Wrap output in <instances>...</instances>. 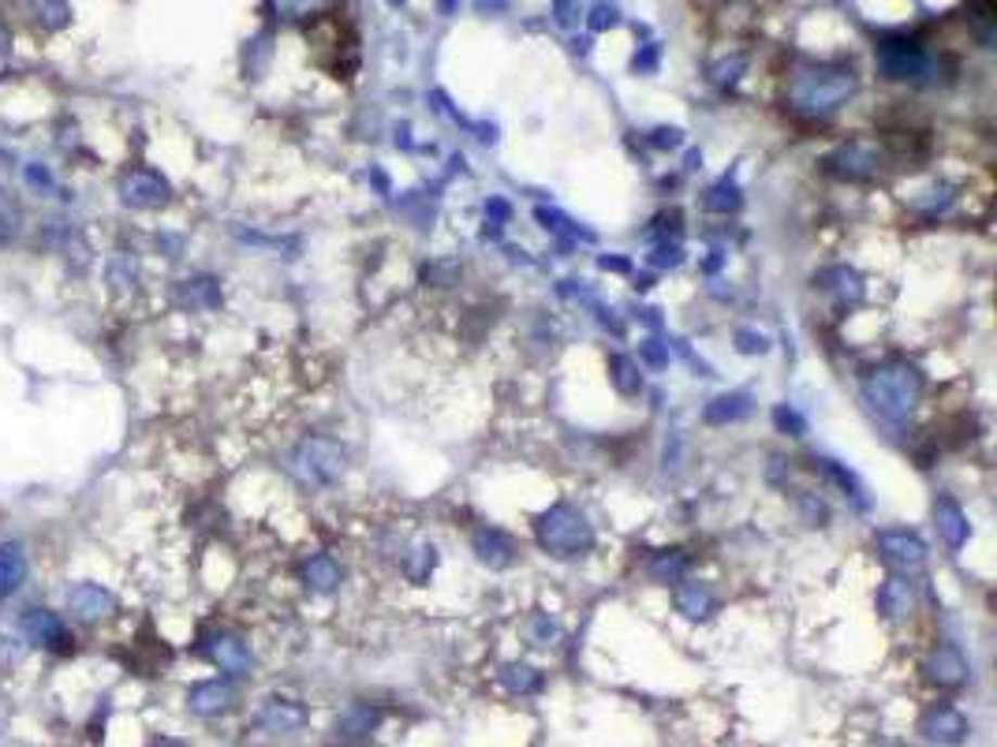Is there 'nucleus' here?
<instances>
[{
  "mask_svg": "<svg viewBox=\"0 0 997 747\" xmlns=\"http://www.w3.org/2000/svg\"><path fill=\"white\" fill-rule=\"evenodd\" d=\"M737 348L743 351V356H766V351H770V337H766V333H755V330H740Z\"/></svg>",
  "mask_w": 997,
  "mask_h": 747,
  "instance_id": "c9c22d12",
  "label": "nucleus"
},
{
  "mask_svg": "<svg viewBox=\"0 0 997 747\" xmlns=\"http://www.w3.org/2000/svg\"><path fill=\"white\" fill-rule=\"evenodd\" d=\"M20 632L27 646H41L49 654H75V632L67 620L49 606H27L20 617Z\"/></svg>",
  "mask_w": 997,
  "mask_h": 747,
  "instance_id": "423d86ee",
  "label": "nucleus"
},
{
  "mask_svg": "<svg viewBox=\"0 0 997 747\" xmlns=\"http://www.w3.org/2000/svg\"><path fill=\"white\" fill-rule=\"evenodd\" d=\"M509 217H512V206L504 203V198H489V203H486V221L489 224H497V229H501Z\"/></svg>",
  "mask_w": 997,
  "mask_h": 747,
  "instance_id": "a18cd8bd",
  "label": "nucleus"
},
{
  "mask_svg": "<svg viewBox=\"0 0 997 747\" xmlns=\"http://www.w3.org/2000/svg\"><path fill=\"white\" fill-rule=\"evenodd\" d=\"M639 356H643V363L650 371H665V366H669V344L647 340V344H639Z\"/></svg>",
  "mask_w": 997,
  "mask_h": 747,
  "instance_id": "f704fd0d",
  "label": "nucleus"
},
{
  "mask_svg": "<svg viewBox=\"0 0 997 747\" xmlns=\"http://www.w3.org/2000/svg\"><path fill=\"white\" fill-rule=\"evenodd\" d=\"M235 703V684L232 680H199L188 692V710L194 718H221Z\"/></svg>",
  "mask_w": 997,
  "mask_h": 747,
  "instance_id": "f8f14e48",
  "label": "nucleus"
},
{
  "mask_svg": "<svg viewBox=\"0 0 997 747\" xmlns=\"http://www.w3.org/2000/svg\"><path fill=\"white\" fill-rule=\"evenodd\" d=\"M815 284H818L822 292H830V296H833L841 307L859 304V299H864V292H867V288H864V276H859L856 270H848V266H833V270L818 273Z\"/></svg>",
  "mask_w": 997,
  "mask_h": 747,
  "instance_id": "aec40b11",
  "label": "nucleus"
},
{
  "mask_svg": "<svg viewBox=\"0 0 997 747\" xmlns=\"http://www.w3.org/2000/svg\"><path fill=\"white\" fill-rule=\"evenodd\" d=\"M535 539L553 557H579L595 550V527L572 505H553L535 519Z\"/></svg>",
  "mask_w": 997,
  "mask_h": 747,
  "instance_id": "7ed1b4c3",
  "label": "nucleus"
},
{
  "mask_svg": "<svg viewBox=\"0 0 997 747\" xmlns=\"http://www.w3.org/2000/svg\"><path fill=\"white\" fill-rule=\"evenodd\" d=\"M150 747H183V744H180V740H172V736H157V740L150 744Z\"/></svg>",
  "mask_w": 997,
  "mask_h": 747,
  "instance_id": "3c124183",
  "label": "nucleus"
},
{
  "mask_svg": "<svg viewBox=\"0 0 997 747\" xmlns=\"http://www.w3.org/2000/svg\"><path fill=\"white\" fill-rule=\"evenodd\" d=\"M456 4H460V0H442V15H452Z\"/></svg>",
  "mask_w": 997,
  "mask_h": 747,
  "instance_id": "603ef678",
  "label": "nucleus"
},
{
  "mask_svg": "<svg viewBox=\"0 0 997 747\" xmlns=\"http://www.w3.org/2000/svg\"><path fill=\"white\" fill-rule=\"evenodd\" d=\"M740 203H743L740 188H737V183H729V180L714 183V188L706 191V209H714V214H737Z\"/></svg>",
  "mask_w": 997,
  "mask_h": 747,
  "instance_id": "7c9ffc66",
  "label": "nucleus"
},
{
  "mask_svg": "<svg viewBox=\"0 0 997 747\" xmlns=\"http://www.w3.org/2000/svg\"><path fill=\"white\" fill-rule=\"evenodd\" d=\"M289 467L303 486H333L344 472V449L329 438H307L292 449Z\"/></svg>",
  "mask_w": 997,
  "mask_h": 747,
  "instance_id": "20e7f679",
  "label": "nucleus"
},
{
  "mask_svg": "<svg viewBox=\"0 0 997 747\" xmlns=\"http://www.w3.org/2000/svg\"><path fill=\"white\" fill-rule=\"evenodd\" d=\"M654 266H680L683 262V250L680 243H662V247L654 250V258H650Z\"/></svg>",
  "mask_w": 997,
  "mask_h": 747,
  "instance_id": "37998d69",
  "label": "nucleus"
},
{
  "mask_svg": "<svg viewBox=\"0 0 997 747\" xmlns=\"http://www.w3.org/2000/svg\"><path fill=\"white\" fill-rule=\"evenodd\" d=\"M916 606V583L908 576H890L878 587V613L885 620H904Z\"/></svg>",
  "mask_w": 997,
  "mask_h": 747,
  "instance_id": "f3484780",
  "label": "nucleus"
},
{
  "mask_svg": "<svg viewBox=\"0 0 997 747\" xmlns=\"http://www.w3.org/2000/svg\"><path fill=\"white\" fill-rule=\"evenodd\" d=\"M654 64H657V49L647 46L643 53L636 56V72H654Z\"/></svg>",
  "mask_w": 997,
  "mask_h": 747,
  "instance_id": "de8ad7c7",
  "label": "nucleus"
},
{
  "mask_svg": "<svg viewBox=\"0 0 997 747\" xmlns=\"http://www.w3.org/2000/svg\"><path fill=\"white\" fill-rule=\"evenodd\" d=\"M602 270L624 273V270H628V262H624V258H602Z\"/></svg>",
  "mask_w": 997,
  "mask_h": 747,
  "instance_id": "8fccbe9b",
  "label": "nucleus"
},
{
  "mask_svg": "<svg viewBox=\"0 0 997 747\" xmlns=\"http://www.w3.org/2000/svg\"><path fill=\"white\" fill-rule=\"evenodd\" d=\"M527 635H531V643H535V646H553L557 640H561V628H557V624H553V620H549V617H542V613H538V617H535V620H531Z\"/></svg>",
  "mask_w": 997,
  "mask_h": 747,
  "instance_id": "72a5a7b5",
  "label": "nucleus"
},
{
  "mask_svg": "<svg viewBox=\"0 0 997 747\" xmlns=\"http://www.w3.org/2000/svg\"><path fill=\"white\" fill-rule=\"evenodd\" d=\"M67 613H72L79 624L101 628V624H108V620L120 617V598H116L108 587L82 579V583H75L72 591H67Z\"/></svg>",
  "mask_w": 997,
  "mask_h": 747,
  "instance_id": "0eeeda50",
  "label": "nucleus"
},
{
  "mask_svg": "<svg viewBox=\"0 0 997 747\" xmlns=\"http://www.w3.org/2000/svg\"><path fill=\"white\" fill-rule=\"evenodd\" d=\"M800 505H804V516H807L810 527L830 524V508H826V501H818L815 493H800Z\"/></svg>",
  "mask_w": 997,
  "mask_h": 747,
  "instance_id": "e433bc0d",
  "label": "nucleus"
},
{
  "mask_svg": "<svg viewBox=\"0 0 997 747\" xmlns=\"http://www.w3.org/2000/svg\"><path fill=\"white\" fill-rule=\"evenodd\" d=\"M743 68H747V61H743V56H732V61H721V64H717V68H714V82H717V87H732V82L740 79V72H743Z\"/></svg>",
  "mask_w": 997,
  "mask_h": 747,
  "instance_id": "a19ab883",
  "label": "nucleus"
},
{
  "mask_svg": "<svg viewBox=\"0 0 997 747\" xmlns=\"http://www.w3.org/2000/svg\"><path fill=\"white\" fill-rule=\"evenodd\" d=\"M221 281L217 276H188L176 284V304L183 310H217L221 307Z\"/></svg>",
  "mask_w": 997,
  "mask_h": 747,
  "instance_id": "6ab92c4d",
  "label": "nucleus"
},
{
  "mask_svg": "<svg viewBox=\"0 0 997 747\" xmlns=\"http://www.w3.org/2000/svg\"><path fill=\"white\" fill-rule=\"evenodd\" d=\"M971 23L979 27V38L990 41V30H994V4L990 0H975V8H971Z\"/></svg>",
  "mask_w": 997,
  "mask_h": 747,
  "instance_id": "58836bf2",
  "label": "nucleus"
},
{
  "mask_svg": "<svg viewBox=\"0 0 997 747\" xmlns=\"http://www.w3.org/2000/svg\"><path fill=\"white\" fill-rule=\"evenodd\" d=\"M968 673H971L968 658L960 654V646H953V643H942L931 654V661H926V680L937 687H945V692H949V687L968 684Z\"/></svg>",
  "mask_w": 997,
  "mask_h": 747,
  "instance_id": "4468645a",
  "label": "nucleus"
},
{
  "mask_svg": "<svg viewBox=\"0 0 997 747\" xmlns=\"http://www.w3.org/2000/svg\"><path fill=\"white\" fill-rule=\"evenodd\" d=\"M206 658L214 661L221 673L228 677H247L251 673V661H255V654H251V643L240 640V635L232 632H214L206 640Z\"/></svg>",
  "mask_w": 997,
  "mask_h": 747,
  "instance_id": "9b49d317",
  "label": "nucleus"
},
{
  "mask_svg": "<svg viewBox=\"0 0 997 747\" xmlns=\"http://www.w3.org/2000/svg\"><path fill=\"white\" fill-rule=\"evenodd\" d=\"M27 572H30L27 545H23L20 539L0 542V602L15 598V594L23 591V583H27Z\"/></svg>",
  "mask_w": 997,
  "mask_h": 747,
  "instance_id": "2eb2a0df",
  "label": "nucleus"
},
{
  "mask_svg": "<svg viewBox=\"0 0 997 747\" xmlns=\"http://www.w3.org/2000/svg\"><path fill=\"white\" fill-rule=\"evenodd\" d=\"M934 527L942 535V542L949 550H964V542L971 539V519L968 512L957 505L953 498H937L934 501Z\"/></svg>",
  "mask_w": 997,
  "mask_h": 747,
  "instance_id": "dca6fc26",
  "label": "nucleus"
},
{
  "mask_svg": "<svg viewBox=\"0 0 997 747\" xmlns=\"http://www.w3.org/2000/svg\"><path fill=\"white\" fill-rule=\"evenodd\" d=\"M859 90V79L852 68H818L792 82V108L804 116H830Z\"/></svg>",
  "mask_w": 997,
  "mask_h": 747,
  "instance_id": "f03ea898",
  "label": "nucleus"
},
{
  "mask_svg": "<svg viewBox=\"0 0 997 747\" xmlns=\"http://www.w3.org/2000/svg\"><path fill=\"white\" fill-rule=\"evenodd\" d=\"M650 142H654L657 150H676V146L683 142V131H680V128H657L654 139H650Z\"/></svg>",
  "mask_w": 997,
  "mask_h": 747,
  "instance_id": "49530a36",
  "label": "nucleus"
},
{
  "mask_svg": "<svg viewBox=\"0 0 997 747\" xmlns=\"http://www.w3.org/2000/svg\"><path fill=\"white\" fill-rule=\"evenodd\" d=\"M673 602H676V613H680V617H688V620H706L710 613L717 609L714 587L703 583V579H688V583H680V587H676V594H673Z\"/></svg>",
  "mask_w": 997,
  "mask_h": 747,
  "instance_id": "a211bd4d",
  "label": "nucleus"
},
{
  "mask_svg": "<svg viewBox=\"0 0 997 747\" xmlns=\"http://www.w3.org/2000/svg\"><path fill=\"white\" fill-rule=\"evenodd\" d=\"M610 382L621 397H639V392H643V374H639V363L628 356L610 359Z\"/></svg>",
  "mask_w": 997,
  "mask_h": 747,
  "instance_id": "a878e982",
  "label": "nucleus"
},
{
  "mask_svg": "<svg viewBox=\"0 0 997 747\" xmlns=\"http://www.w3.org/2000/svg\"><path fill=\"white\" fill-rule=\"evenodd\" d=\"M874 545H878V557H882L890 568H897L900 576L919 572V568L926 565V542L919 539L916 531H900V527H893V531H878Z\"/></svg>",
  "mask_w": 997,
  "mask_h": 747,
  "instance_id": "1a4fd4ad",
  "label": "nucleus"
},
{
  "mask_svg": "<svg viewBox=\"0 0 997 747\" xmlns=\"http://www.w3.org/2000/svg\"><path fill=\"white\" fill-rule=\"evenodd\" d=\"M475 557L483 561L486 568H512L515 565V542L509 539L504 531H497V527H486V531L475 535Z\"/></svg>",
  "mask_w": 997,
  "mask_h": 747,
  "instance_id": "412c9836",
  "label": "nucleus"
},
{
  "mask_svg": "<svg viewBox=\"0 0 997 747\" xmlns=\"http://www.w3.org/2000/svg\"><path fill=\"white\" fill-rule=\"evenodd\" d=\"M751 415V392H721L706 404V423L710 426H725V423H740Z\"/></svg>",
  "mask_w": 997,
  "mask_h": 747,
  "instance_id": "b1692460",
  "label": "nucleus"
},
{
  "mask_svg": "<svg viewBox=\"0 0 997 747\" xmlns=\"http://www.w3.org/2000/svg\"><path fill=\"white\" fill-rule=\"evenodd\" d=\"M23 180L30 183L34 191H53L56 188V180H53V172L46 169L41 162H30L27 169H23Z\"/></svg>",
  "mask_w": 997,
  "mask_h": 747,
  "instance_id": "ea45409f",
  "label": "nucleus"
},
{
  "mask_svg": "<svg viewBox=\"0 0 997 747\" xmlns=\"http://www.w3.org/2000/svg\"><path fill=\"white\" fill-rule=\"evenodd\" d=\"M23 232V206L8 188H0V247H12Z\"/></svg>",
  "mask_w": 997,
  "mask_h": 747,
  "instance_id": "bb28decb",
  "label": "nucleus"
},
{
  "mask_svg": "<svg viewBox=\"0 0 997 747\" xmlns=\"http://www.w3.org/2000/svg\"><path fill=\"white\" fill-rule=\"evenodd\" d=\"M815 467H822V475L830 478V482L841 486V490L848 493V498H856L859 505H867V501H864V486H859V478L852 475V472H844V467L836 464V460H826V456H822V460H815Z\"/></svg>",
  "mask_w": 997,
  "mask_h": 747,
  "instance_id": "c756f323",
  "label": "nucleus"
},
{
  "mask_svg": "<svg viewBox=\"0 0 997 747\" xmlns=\"http://www.w3.org/2000/svg\"><path fill=\"white\" fill-rule=\"evenodd\" d=\"M501 680H504V687L515 695H535V692H542V684H546V677L538 673L535 666H523V661L520 666H504Z\"/></svg>",
  "mask_w": 997,
  "mask_h": 747,
  "instance_id": "c85d7f7f",
  "label": "nucleus"
},
{
  "mask_svg": "<svg viewBox=\"0 0 997 747\" xmlns=\"http://www.w3.org/2000/svg\"><path fill=\"white\" fill-rule=\"evenodd\" d=\"M475 8H478L483 15H489V12H504V8H509V0H475Z\"/></svg>",
  "mask_w": 997,
  "mask_h": 747,
  "instance_id": "09e8293b",
  "label": "nucleus"
},
{
  "mask_svg": "<svg viewBox=\"0 0 997 747\" xmlns=\"http://www.w3.org/2000/svg\"><path fill=\"white\" fill-rule=\"evenodd\" d=\"M38 20L46 30H64L72 23V4L67 0H38Z\"/></svg>",
  "mask_w": 997,
  "mask_h": 747,
  "instance_id": "2f4dec72",
  "label": "nucleus"
},
{
  "mask_svg": "<svg viewBox=\"0 0 997 747\" xmlns=\"http://www.w3.org/2000/svg\"><path fill=\"white\" fill-rule=\"evenodd\" d=\"M116 198L128 209H139V214H157V209L172 203V183L150 165H131V169L116 176Z\"/></svg>",
  "mask_w": 997,
  "mask_h": 747,
  "instance_id": "39448f33",
  "label": "nucleus"
},
{
  "mask_svg": "<svg viewBox=\"0 0 997 747\" xmlns=\"http://www.w3.org/2000/svg\"><path fill=\"white\" fill-rule=\"evenodd\" d=\"M774 426L781 434H789V438H804V434H807V418L800 415V411L792 408V404H777L774 408Z\"/></svg>",
  "mask_w": 997,
  "mask_h": 747,
  "instance_id": "473e14b6",
  "label": "nucleus"
},
{
  "mask_svg": "<svg viewBox=\"0 0 997 747\" xmlns=\"http://www.w3.org/2000/svg\"><path fill=\"white\" fill-rule=\"evenodd\" d=\"M923 392H926V377L911 363H885L864 382V400L870 404V411L893 426L908 423L916 415V408L923 404Z\"/></svg>",
  "mask_w": 997,
  "mask_h": 747,
  "instance_id": "f257e3e1",
  "label": "nucleus"
},
{
  "mask_svg": "<svg viewBox=\"0 0 997 747\" xmlns=\"http://www.w3.org/2000/svg\"><path fill=\"white\" fill-rule=\"evenodd\" d=\"M616 23H621V15H616V8L598 4L595 12H590V27H595V30H610V27H616Z\"/></svg>",
  "mask_w": 997,
  "mask_h": 747,
  "instance_id": "c03bdc74",
  "label": "nucleus"
},
{
  "mask_svg": "<svg viewBox=\"0 0 997 747\" xmlns=\"http://www.w3.org/2000/svg\"><path fill=\"white\" fill-rule=\"evenodd\" d=\"M683 576H688V553L683 550H662L650 561V579H657V583H680Z\"/></svg>",
  "mask_w": 997,
  "mask_h": 747,
  "instance_id": "cd10ccee",
  "label": "nucleus"
},
{
  "mask_svg": "<svg viewBox=\"0 0 997 747\" xmlns=\"http://www.w3.org/2000/svg\"><path fill=\"white\" fill-rule=\"evenodd\" d=\"M255 725L266 729V733H299L307 725V707L295 699H284V695H269L258 707Z\"/></svg>",
  "mask_w": 997,
  "mask_h": 747,
  "instance_id": "ddd939ff",
  "label": "nucleus"
},
{
  "mask_svg": "<svg viewBox=\"0 0 997 747\" xmlns=\"http://www.w3.org/2000/svg\"><path fill=\"white\" fill-rule=\"evenodd\" d=\"M878 747H900V744H878Z\"/></svg>",
  "mask_w": 997,
  "mask_h": 747,
  "instance_id": "864d4df0",
  "label": "nucleus"
},
{
  "mask_svg": "<svg viewBox=\"0 0 997 747\" xmlns=\"http://www.w3.org/2000/svg\"><path fill=\"white\" fill-rule=\"evenodd\" d=\"M105 284H108V292H131L135 284H139V262L128 255V250H116L113 258H108V266H105Z\"/></svg>",
  "mask_w": 997,
  "mask_h": 747,
  "instance_id": "393cba45",
  "label": "nucleus"
},
{
  "mask_svg": "<svg viewBox=\"0 0 997 747\" xmlns=\"http://www.w3.org/2000/svg\"><path fill=\"white\" fill-rule=\"evenodd\" d=\"M931 198H919V209H926V214H937V209H945L953 203V188H934V191H926Z\"/></svg>",
  "mask_w": 997,
  "mask_h": 747,
  "instance_id": "79ce46f5",
  "label": "nucleus"
},
{
  "mask_svg": "<svg viewBox=\"0 0 997 747\" xmlns=\"http://www.w3.org/2000/svg\"><path fill=\"white\" fill-rule=\"evenodd\" d=\"M378 721H382V710L378 707H370V703H351V707L336 718V736H341V740H367L378 729Z\"/></svg>",
  "mask_w": 997,
  "mask_h": 747,
  "instance_id": "4be33fe9",
  "label": "nucleus"
},
{
  "mask_svg": "<svg viewBox=\"0 0 997 747\" xmlns=\"http://www.w3.org/2000/svg\"><path fill=\"white\" fill-rule=\"evenodd\" d=\"M919 733H923V740H931L937 747H957L968 740L971 725L957 707H945L942 703V707H931L919 718Z\"/></svg>",
  "mask_w": 997,
  "mask_h": 747,
  "instance_id": "9d476101",
  "label": "nucleus"
},
{
  "mask_svg": "<svg viewBox=\"0 0 997 747\" xmlns=\"http://www.w3.org/2000/svg\"><path fill=\"white\" fill-rule=\"evenodd\" d=\"M822 165H826V172L836 176V180L867 183L882 172V154H878L870 142H844V146H836Z\"/></svg>",
  "mask_w": 997,
  "mask_h": 747,
  "instance_id": "6e6552de",
  "label": "nucleus"
},
{
  "mask_svg": "<svg viewBox=\"0 0 997 747\" xmlns=\"http://www.w3.org/2000/svg\"><path fill=\"white\" fill-rule=\"evenodd\" d=\"M269 8L277 12V20H303V15H310L315 0H269Z\"/></svg>",
  "mask_w": 997,
  "mask_h": 747,
  "instance_id": "4c0bfd02",
  "label": "nucleus"
},
{
  "mask_svg": "<svg viewBox=\"0 0 997 747\" xmlns=\"http://www.w3.org/2000/svg\"><path fill=\"white\" fill-rule=\"evenodd\" d=\"M303 583L315 594H333L341 587V565H336L329 553H315V557L303 565Z\"/></svg>",
  "mask_w": 997,
  "mask_h": 747,
  "instance_id": "5701e85b",
  "label": "nucleus"
}]
</instances>
